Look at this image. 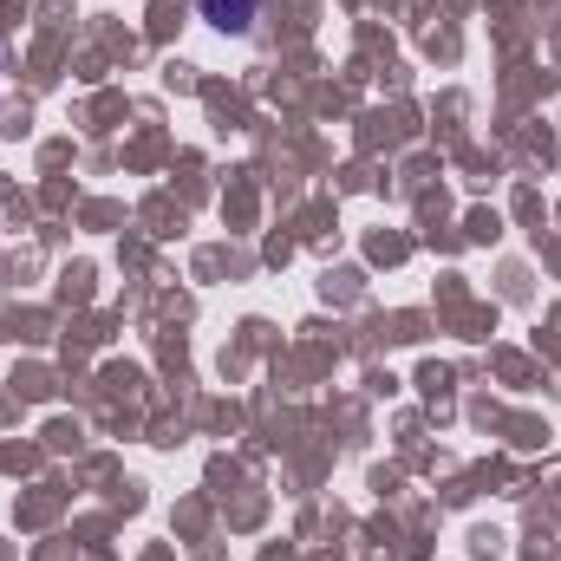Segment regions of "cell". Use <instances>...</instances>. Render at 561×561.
<instances>
[{"instance_id":"1","label":"cell","mask_w":561,"mask_h":561,"mask_svg":"<svg viewBox=\"0 0 561 561\" xmlns=\"http://www.w3.org/2000/svg\"><path fill=\"white\" fill-rule=\"evenodd\" d=\"M203 20L216 33H249L255 26V0H203Z\"/></svg>"}]
</instances>
